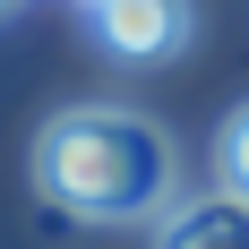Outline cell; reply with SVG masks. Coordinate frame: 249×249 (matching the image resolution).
<instances>
[{
    "mask_svg": "<svg viewBox=\"0 0 249 249\" xmlns=\"http://www.w3.org/2000/svg\"><path fill=\"white\" fill-rule=\"evenodd\" d=\"M35 189L77 224H163L180 206V163L146 112L77 103L52 112L35 138Z\"/></svg>",
    "mask_w": 249,
    "mask_h": 249,
    "instance_id": "1",
    "label": "cell"
},
{
    "mask_svg": "<svg viewBox=\"0 0 249 249\" xmlns=\"http://www.w3.org/2000/svg\"><path fill=\"white\" fill-rule=\"evenodd\" d=\"M95 43L112 60H172L189 43V0H95Z\"/></svg>",
    "mask_w": 249,
    "mask_h": 249,
    "instance_id": "2",
    "label": "cell"
},
{
    "mask_svg": "<svg viewBox=\"0 0 249 249\" xmlns=\"http://www.w3.org/2000/svg\"><path fill=\"white\" fill-rule=\"evenodd\" d=\"M155 249H249V198H232V189L180 198L155 224Z\"/></svg>",
    "mask_w": 249,
    "mask_h": 249,
    "instance_id": "3",
    "label": "cell"
},
{
    "mask_svg": "<svg viewBox=\"0 0 249 249\" xmlns=\"http://www.w3.org/2000/svg\"><path fill=\"white\" fill-rule=\"evenodd\" d=\"M215 189L249 198V103H232L224 129H215Z\"/></svg>",
    "mask_w": 249,
    "mask_h": 249,
    "instance_id": "4",
    "label": "cell"
},
{
    "mask_svg": "<svg viewBox=\"0 0 249 249\" xmlns=\"http://www.w3.org/2000/svg\"><path fill=\"white\" fill-rule=\"evenodd\" d=\"M0 9H9V0H0Z\"/></svg>",
    "mask_w": 249,
    "mask_h": 249,
    "instance_id": "5",
    "label": "cell"
}]
</instances>
